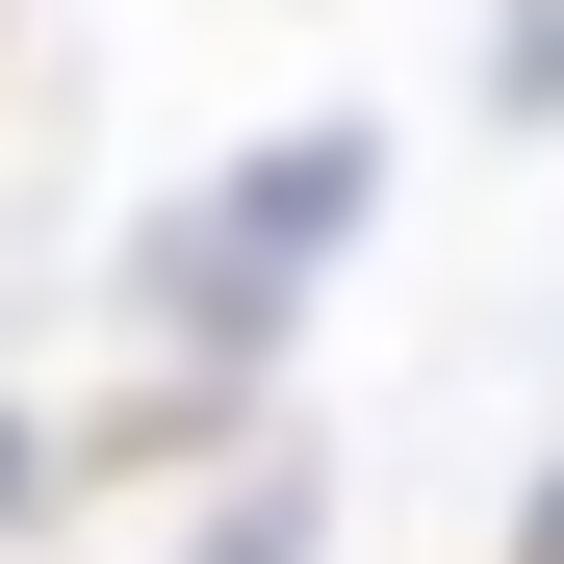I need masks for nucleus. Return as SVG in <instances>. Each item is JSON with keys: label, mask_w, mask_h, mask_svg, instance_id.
I'll list each match as a JSON object with an SVG mask.
<instances>
[{"label": "nucleus", "mask_w": 564, "mask_h": 564, "mask_svg": "<svg viewBox=\"0 0 564 564\" xmlns=\"http://www.w3.org/2000/svg\"><path fill=\"white\" fill-rule=\"evenodd\" d=\"M359 231V129H282L257 180H206V206H154V334H282V308H308V257Z\"/></svg>", "instance_id": "nucleus-1"}, {"label": "nucleus", "mask_w": 564, "mask_h": 564, "mask_svg": "<svg viewBox=\"0 0 564 564\" xmlns=\"http://www.w3.org/2000/svg\"><path fill=\"white\" fill-rule=\"evenodd\" d=\"M513 564H564V462H539V513H513Z\"/></svg>", "instance_id": "nucleus-2"}]
</instances>
